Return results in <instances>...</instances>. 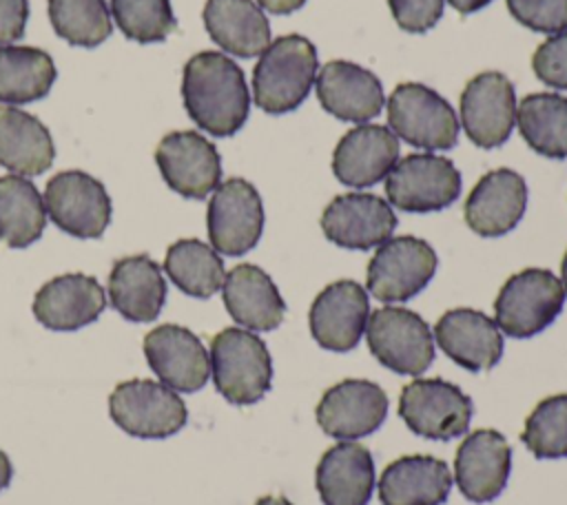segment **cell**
<instances>
[{
  "mask_svg": "<svg viewBox=\"0 0 567 505\" xmlns=\"http://www.w3.org/2000/svg\"><path fill=\"white\" fill-rule=\"evenodd\" d=\"M512 467V450L498 430L470 432L456 450L454 481L472 503H487L501 496Z\"/></svg>",
  "mask_w": 567,
  "mask_h": 505,
  "instance_id": "d6986e66",
  "label": "cell"
},
{
  "mask_svg": "<svg viewBox=\"0 0 567 505\" xmlns=\"http://www.w3.org/2000/svg\"><path fill=\"white\" fill-rule=\"evenodd\" d=\"M224 306L228 315L248 330H275L286 315V303L275 281L255 264H239L226 272Z\"/></svg>",
  "mask_w": 567,
  "mask_h": 505,
  "instance_id": "484cf974",
  "label": "cell"
},
{
  "mask_svg": "<svg viewBox=\"0 0 567 505\" xmlns=\"http://www.w3.org/2000/svg\"><path fill=\"white\" fill-rule=\"evenodd\" d=\"M399 416L414 434L447 441L467 432L472 401L450 381L414 379L401 390Z\"/></svg>",
  "mask_w": 567,
  "mask_h": 505,
  "instance_id": "9c48e42d",
  "label": "cell"
},
{
  "mask_svg": "<svg viewBox=\"0 0 567 505\" xmlns=\"http://www.w3.org/2000/svg\"><path fill=\"white\" fill-rule=\"evenodd\" d=\"M182 97L190 120L215 137L237 133L250 109L241 69L219 51H202L186 62Z\"/></svg>",
  "mask_w": 567,
  "mask_h": 505,
  "instance_id": "6da1fadb",
  "label": "cell"
},
{
  "mask_svg": "<svg viewBox=\"0 0 567 505\" xmlns=\"http://www.w3.org/2000/svg\"><path fill=\"white\" fill-rule=\"evenodd\" d=\"M164 270L186 295L206 299L215 295L226 279L224 261L217 250L199 239H179L168 246Z\"/></svg>",
  "mask_w": 567,
  "mask_h": 505,
  "instance_id": "836d02e7",
  "label": "cell"
},
{
  "mask_svg": "<svg viewBox=\"0 0 567 505\" xmlns=\"http://www.w3.org/2000/svg\"><path fill=\"white\" fill-rule=\"evenodd\" d=\"M106 306L95 277L69 272L47 281L33 297V315L49 330H80L93 323Z\"/></svg>",
  "mask_w": 567,
  "mask_h": 505,
  "instance_id": "cb8c5ba5",
  "label": "cell"
},
{
  "mask_svg": "<svg viewBox=\"0 0 567 505\" xmlns=\"http://www.w3.org/2000/svg\"><path fill=\"white\" fill-rule=\"evenodd\" d=\"M144 354L159 381L175 392H197L210 377V357L195 332L164 323L146 332Z\"/></svg>",
  "mask_w": 567,
  "mask_h": 505,
  "instance_id": "e0dca14e",
  "label": "cell"
},
{
  "mask_svg": "<svg viewBox=\"0 0 567 505\" xmlns=\"http://www.w3.org/2000/svg\"><path fill=\"white\" fill-rule=\"evenodd\" d=\"M51 55L33 47H0V102L27 104L44 97L55 82Z\"/></svg>",
  "mask_w": 567,
  "mask_h": 505,
  "instance_id": "4dcf8cb0",
  "label": "cell"
},
{
  "mask_svg": "<svg viewBox=\"0 0 567 505\" xmlns=\"http://www.w3.org/2000/svg\"><path fill=\"white\" fill-rule=\"evenodd\" d=\"M509 13L538 33L567 31V0H505Z\"/></svg>",
  "mask_w": 567,
  "mask_h": 505,
  "instance_id": "74e56055",
  "label": "cell"
},
{
  "mask_svg": "<svg viewBox=\"0 0 567 505\" xmlns=\"http://www.w3.org/2000/svg\"><path fill=\"white\" fill-rule=\"evenodd\" d=\"M53 31L73 47L93 49L111 35L106 0H49Z\"/></svg>",
  "mask_w": 567,
  "mask_h": 505,
  "instance_id": "e575fe53",
  "label": "cell"
},
{
  "mask_svg": "<svg viewBox=\"0 0 567 505\" xmlns=\"http://www.w3.org/2000/svg\"><path fill=\"white\" fill-rule=\"evenodd\" d=\"M111 306L128 321H153L166 299L162 268L148 255L122 257L109 275Z\"/></svg>",
  "mask_w": 567,
  "mask_h": 505,
  "instance_id": "83f0119b",
  "label": "cell"
},
{
  "mask_svg": "<svg viewBox=\"0 0 567 505\" xmlns=\"http://www.w3.org/2000/svg\"><path fill=\"white\" fill-rule=\"evenodd\" d=\"M388 106V122L396 137L427 151H445L456 144L458 120L452 106L430 86L419 82L399 84Z\"/></svg>",
  "mask_w": 567,
  "mask_h": 505,
  "instance_id": "52a82bcc",
  "label": "cell"
},
{
  "mask_svg": "<svg viewBox=\"0 0 567 505\" xmlns=\"http://www.w3.org/2000/svg\"><path fill=\"white\" fill-rule=\"evenodd\" d=\"M434 339L454 363L472 372L489 370L503 357V332L494 319L474 308H454L441 315Z\"/></svg>",
  "mask_w": 567,
  "mask_h": 505,
  "instance_id": "7402d4cb",
  "label": "cell"
},
{
  "mask_svg": "<svg viewBox=\"0 0 567 505\" xmlns=\"http://www.w3.org/2000/svg\"><path fill=\"white\" fill-rule=\"evenodd\" d=\"M516 122V95L512 82L498 71L474 75L461 95V124L481 148L501 146Z\"/></svg>",
  "mask_w": 567,
  "mask_h": 505,
  "instance_id": "9a60e30c",
  "label": "cell"
},
{
  "mask_svg": "<svg viewBox=\"0 0 567 505\" xmlns=\"http://www.w3.org/2000/svg\"><path fill=\"white\" fill-rule=\"evenodd\" d=\"M315 483L323 505H368L374 489L372 454L354 441H341L321 456Z\"/></svg>",
  "mask_w": 567,
  "mask_h": 505,
  "instance_id": "4316f807",
  "label": "cell"
},
{
  "mask_svg": "<svg viewBox=\"0 0 567 505\" xmlns=\"http://www.w3.org/2000/svg\"><path fill=\"white\" fill-rule=\"evenodd\" d=\"M208 357L213 383L226 401L250 405L270 390L272 359L266 343L255 332L224 328L213 337Z\"/></svg>",
  "mask_w": 567,
  "mask_h": 505,
  "instance_id": "3957f363",
  "label": "cell"
},
{
  "mask_svg": "<svg viewBox=\"0 0 567 505\" xmlns=\"http://www.w3.org/2000/svg\"><path fill=\"white\" fill-rule=\"evenodd\" d=\"M560 284H563V288H565V295H567V252H565V257H563V264H560Z\"/></svg>",
  "mask_w": 567,
  "mask_h": 505,
  "instance_id": "bcb514c9",
  "label": "cell"
},
{
  "mask_svg": "<svg viewBox=\"0 0 567 505\" xmlns=\"http://www.w3.org/2000/svg\"><path fill=\"white\" fill-rule=\"evenodd\" d=\"M368 348L388 370L419 377L434 361V334L412 310L385 306L368 317Z\"/></svg>",
  "mask_w": 567,
  "mask_h": 505,
  "instance_id": "8992f818",
  "label": "cell"
},
{
  "mask_svg": "<svg viewBox=\"0 0 567 505\" xmlns=\"http://www.w3.org/2000/svg\"><path fill=\"white\" fill-rule=\"evenodd\" d=\"M536 78L551 89H567V31L549 35L532 58Z\"/></svg>",
  "mask_w": 567,
  "mask_h": 505,
  "instance_id": "f35d334b",
  "label": "cell"
},
{
  "mask_svg": "<svg viewBox=\"0 0 567 505\" xmlns=\"http://www.w3.org/2000/svg\"><path fill=\"white\" fill-rule=\"evenodd\" d=\"M396 24L408 33H425L443 16V0H388Z\"/></svg>",
  "mask_w": 567,
  "mask_h": 505,
  "instance_id": "ab89813d",
  "label": "cell"
},
{
  "mask_svg": "<svg viewBox=\"0 0 567 505\" xmlns=\"http://www.w3.org/2000/svg\"><path fill=\"white\" fill-rule=\"evenodd\" d=\"M461 193V173L452 159L434 153L401 157L385 177V195L405 213H434Z\"/></svg>",
  "mask_w": 567,
  "mask_h": 505,
  "instance_id": "ba28073f",
  "label": "cell"
},
{
  "mask_svg": "<svg viewBox=\"0 0 567 505\" xmlns=\"http://www.w3.org/2000/svg\"><path fill=\"white\" fill-rule=\"evenodd\" d=\"M47 224L44 199L22 175L0 177V239L11 248H27L40 239Z\"/></svg>",
  "mask_w": 567,
  "mask_h": 505,
  "instance_id": "1f68e13d",
  "label": "cell"
},
{
  "mask_svg": "<svg viewBox=\"0 0 567 505\" xmlns=\"http://www.w3.org/2000/svg\"><path fill=\"white\" fill-rule=\"evenodd\" d=\"M155 162L168 188L182 197L204 199L221 179L217 148L195 131H173L164 135L157 144Z\"/></svg>",
  "mask_w": 567,
  "mask_h": 505,
  "instance_id": "4fadbf2b",
  "label": "cell"
},
{
  "mask_svg": "<svg viewBox=\"0 0 567 505\" xmlns=\"http://www.w3.org/2000/svg\"><path fill=\"white\" fill-rule=\"evenodd\" d=\"M257 4L275 16H286V13L301 9L306 4V0H257Z\"/></svg>",
  "mask_w": 567,
  "mask_h": 505,
  "instance_id": "b9f144b4",
  "label": "cell"
},
{
  "mask_svg": "<svg viewBox=\"0 0 567 505\" xmlns=\"http://www.w3.org/2000/svg\"><path fill=\"white\" fill-rule=\"evenodd\" d=\"M315 89L321 106L343 122H370L385 106L379 78L354 62H328L317 73Z\"/></svg>",
  "mask_w": 567,
  "mask_h": 505,
  "instance_id": "ffe728a7",
  "label": "cell"
},
{
  "mask_svg": "<svg viewBox=\"0 0 567 505\" xmlns=\"http://www.w3.org/2000/svg\"><path fill=\"white\" fill-rule=\"evenodd\" d=\"M527 186L512 168H496L483 175L465 199V221L481 237L509 233L525 213Z\"/></svg>",
  "mask_w": 567,
  "mask_h": 505,
  "instance_id": "603a6c76",
  "label": "cell"
},
{
  "mask_svg": "<svg viewBox=\"0 0 567 505\" xmlns=\"http://www.w3.org/2000/svg\"><path fill=\"white\" fill-rule=\"evenodd\" d=\"M436 272V252L434 248L419 237L401 235L390 237L368 264V290L385 301H408L421 292Z\"/></svg>",
  "mask_w": 567,
  "mask_h": 505,
  "instance_id": "30bf717a",
  "label": "cell"
},
{
  "mask_svg": "<svg viewBox=\"0 0 567 505\" xmlns=\"http://www.w3.org/2000/svg\"><path fill=\"white\" fill-rule=\"evenodd\" d=\"M29 18L27 0H0V47L18 40L24 33Z\"/></svg>",
  "mask_w": 567,
  "mask_h": 505,
  "instance_id": "60d3db41",
  "label": "cell"
},
{
  "mask_svg": "<svg viewBox=\"0 0 567 505\" xmlns=\"http://www.w3.org/2000/svg\"><path fill=\"white\" fill-rule=\"evenodd\" d=\"M204 27L224 51L252 58L270 44V24L252 0H206Z\"/></svg>",
  "mask_w": 567,
  "mask_h": 505,
  "instance_id": "f1b7e54d",
  "label": "cell"
},
{
  "mask_svg": "<svg viewBox=\"0 0 567 505\" xmlns=\"http://www.w3.org/2000/svg\"><path fill=\"white\" fill-rule=\"evenodd\" d=\"M255 505H292V503L284 496H261Z\"/></svg>",
  "mask_w": 567,
  "mask_h": 505,
  "instance_id": "f6af8a7d",
  "label": "cell"
},
{
  "mask_svg": "<svg viewBox=\"0 0 567 505\" xmlns=\"http://www.w3.org/2000/svg\"><path fill=\"white\" fill-rule=\"evenodd\" d=\"M399 162V137L381 124H359L348 131L334 153L332 173L352 188H368L385 179Z\"/></svg>",
  "mask_w": 567,
  "mask_h": 505,
  "instance_id": "44dd1931",
  "label": "cell"
},
{
  "mask_svg": "<svg viewBox=\"0 0 567 505\" xmlns=\"http://www.w3.org/2000/svg\"><path fill=\"white\" fill-rule=\"evenodd\" d=\"M122 33L135 42H159L175 29L171 0H111Z\"/></svg>",
  "mask_w": 567,
  "mask_h": 505,
  "instance_id": "8d00e7d4",
  "label": "cell"
},
{
  "mask_svg": "<svg viewBox=\"0 0 567 505\" xmlns=\"http://www.w3.org/2000/svg\"><path fill=\"white\" fill-rule=\"evenodd\" d=\"M317 51L303 35L270 40L252 71V95L266 113H288L310 93L317 78Z\"/></svg>",
  "mask_w": 567,
  "mask_h": 505,
  "instance_id": "7a4b0ae2",
  "label": "cell"
},
{
  "mask_svg": "<svg viewBox=\"0 0 567 505\" xmlns=\"http://www.w3.org/2000/svg\"><path fill=\"white\" fill-rule=\"evenodd\" d=\"M565 288L547 268H525L512 275L496 301L494 321L501 332L514 339H527L543 332L563 310Z\"/></svg>",
  "mask_w": 567,
  "mask_h": 505,
  "instance_id": "277c9868",
  "label": "cell"
},
{
  "mask_svg": "<svg viewBox=\"0 0 567 505\" xmlns=\"http://www.w3.org/2000/svg\"><path fill=\"white\" fill-rule=\"evenodd\" d=\"M450 489L447 463L427 454L399 456L379 478L381 505H443Z\"/></svg>",
  "mask_w": 567,
  "mask_h": 505,
  "instance_id": "d4e9b609",
  "label": "cell"
},
{
  "mask_svg": "<svg viewBox=\"0 0 567 505\" xmlns=\"http://www.w3.org/2000/svg\"><path fill=\"white\" fill-rule=\"evenodd\" d=\"M109 412L117 427L137 439H166L177 434L188 419L179 394L148 379L117 383L109 396Z\"/></svg>",
  "mask_w": 567,
  "mask_h": 505,
  "instance_id": "5b68a950",
  "label": "cell"
},
{
  "mask_svg": "<svg viewBox=\"0 0 567 505\" xmlns=\"http://www.w3.org/2000/svg\"><path fill=\"white\" fill-rule=\"evenodd\" d=\"M42 199L51 221L78 239L100 237L111 221V197L104 184L84 171L53 175Z\"/></svg>",
  "mask_w": 567,
  "mask_h": 505,
  "instance_id": "8fae6325",
  "label": "cell"
},
{
  "mask_svg": "<svg viewBox=\"0 0 567 505\" xmlns=\"http://www.w3.org/2000/svg\"><path fill=\"white\" fill-rule=\"evenodd\" d=\"M210 246L228 257H239L257 246L264 230V206L257 188L230 177L221 182L208 202L206 213Z\"/></svg>",
  "mask_w": 567,
  "mask_h": 505,
  "instance_id": "7c38bea8",
  "label": "cell"
},
{
  "mask_svg": "<svg viewBox=\"0 0 567 505\" xmlns=\"http://www.w3.org/2000/svg\"><path fill=\"white\" fill-rule=\"evenodd\" d=\"M368 292L352 279H339L326 286L312 301L308 326L312 339L332 352L352 350L368 326Z\"/></svg>",
  "mask_w": 567,
  "mask_h": 505,
  "instance_id": "5bb4252c",
  "label": "cell"
},
{
  "mask_svg": "<svg viewBox=\"0 0 567 505\" xmlns=\"http://www.w3.org/2000/svg\"><path fill=\"white\" fill-rule=\"evenodd\" d=\"M523 140L545 157H567V97L558 93H532L516 106Z\"/></svg>",
  "mask_w": 567,
  "mask_h": 505,
  "instance_id": "d6a6232c",
  "label": "cell"
},
{
  "mask_svg": "<svg viewBox=\"0 0 567 505\" xmlns=\"http://www.w3.org/2000/svg\"><path fill=\"white\" fill-rule=\"evenodd\" d=\"M11 476H13L11 461H9V456L0 450V492L11 483Z\"/></svg>",
  "mask_w": 567,
  "mask_h": 505,
  "instance_id": "ee69618b",
  "label": "cell"
},
{
  "mask_svg": "<svg viewBox=\"0 0 567 505\" xmlns=\"http://www.w3.org/2000/svg\"><path fill=\"white\" fill-rule=\"evenodd\" d=\"M388 414L381 385L365 379H346L328 388L317 405L319 427L339 441H354L377 432Z\"/></svg>",
  "mask_w": 567,
  "mask_h": 505,
  "instance_id": "2e32d148",
  "label": "cell"
},
{
  "mask_svg": "<svg viewBox=\"0 0 567 505\" xmlns=\"http://www.w3.org/2000/svg\"><path fill=\"white\" fill-rule=\"evenodd\" d=\"M520 439L536 458L567 456V394L543 399L525 419Z\"/></svg>",
  "mask_w": 567,
  "mask_h": 505,
  "instance_id": "d590c367",
  "label": "cell"
},
{
  "mask_svg": "<svg viewBox=\"0 0 567 505\" xmlns=\"http://www.w3.org/2000/svg\"><path fill=\"white\" fill-rule=\"evenodd\" d=\"M458 13H463V16H467V13H474V11H478V9H483L485 4H489L492 0H447Z\"/></svg>",
  "mask_w": 567,
  "mask_h": 505,
  "instance_id": "7bdbcfd3",
  "label": "cell"
},
{
  "mask_svg": "<svg viewBox=\"0 0 567 505\" xmlns=\"http://www.w3.org/2000/svg\"><path fill=\"white\" fill-rule=\"evenodd\" d=\"M55 157L49 128L31 113L0 106V166L13 175H40Z\"/></svg>",
  "mask_w": 567,
  "mask_h": 505,
  "instance_id": "f546056e",
  "label": "cell"
},
{
  "mask_svg": "<svg viewBox=\"0 0 567 505\" xmlns=\"http://www.w3.org/2000/svg\"><path fill=\"white\" fill-rule=\"evenodd\" d=\"M321 228L341 248L368 250L392 237L396 215L385 199L372 193H346L326 206Z\"/></svg>",
  "mask_w": 567,
  "mask_h": 505,
  "instance_id": "ac0fdd59",
  "label": "cell"
}]
</instances>
